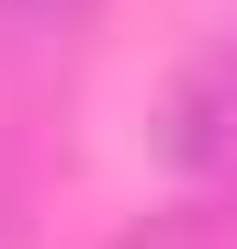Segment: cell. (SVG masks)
I'll return each instance as SVG.
<instances>
[{"mask_svg": "<svg viewBox=\"0 0 237 249\" xmlns=\"http://www.w3.org/2000/svg\"><path fill=\"white\" fill-rule=\"evenodd\" d=\"M158 159H170V170H237V34L204 46L170 79V102H158Z\"/></svg>", "mask_w": 237, "mask_h": 249, "instance_id": "obj_1", "label": "cell"}]
</instances>
